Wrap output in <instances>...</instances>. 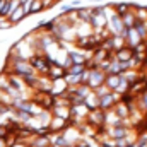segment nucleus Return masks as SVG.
<instances>
[{
	"label": "nucleus",
	"instance_id": "39448f33",
	"mask_svg": "<svg viewBox=\"0 0 147 147\" xmlns=\"http://www.w3.org/2000/svg\"><path fill=\"white\" fill-rule=\"evenodd\" d=\"M120 79H121V75L106 74V77H105V86H106L110 91H115V89H116V86H118V82H120Z\"/></svg>",
	"mask_w": 147,
	"mask_h": 147
},
{
	"label": "nucleus",
	"instance_id": "dca6fc26",
	"mask_svg": "<svg viewBox=\"0 0 147 147\" xmlns=\"http://www.w3.org/2000/svg\"><path fill=\"white\" fill-rule=\"evenodd\" d=\"M142 147H147V146H142Z\"/></svg>",
	"mask_w": 147,
	"mask_h": 147
},
{
	"label": "nucleus",
	"instance_id": "0eeeda50",
	"mask_svg": "<svg viewBox=\"0 0 147 147\" xmlns=\"http://www.w3.org/2000/svg\"><path fill=\"white\" fill-rule=\"evenodd\" d=\"M45 10V5L41 0H33L31 2V7H29V16H34V14H39Z\"/></svg>",
	"mask_w": 147,
	"mask_h": 147
},
{
	"label": "nucleus",
	"instance_id": "f8f14e48",
	"mask_svg": "<svg viewBox=\"0 0 147 147\" xmlns=\"http://www.w3.org/2000/svg\"><path fill=\"white\" fill-rule=\"evenodd\" d=\"M0 147H9L7 146V135H0Z\"/></svg>",
	"mask_w": 147,
	"mask_h": 147
},
{
	"label": "nucleus",
	"instance_id": "f3484780",
	"mask_svg": "<svg viewBox=\"0 0 147 147\" xmlns=\"http://www.w3.org/2000/svg\"><path fill=\"white\" fill-rule=\"evenodd\" d=\"M146 67H147V63H146Z\"/></svg>",
	"mask_w": 147,
	"mask_h": 147
},
{
	"label": "nucleus",
	"instance_id": "9b49d317",
	"mask_svg": "<svg viewBox=\"0 0 147 147\" xmlns=\"http://www.w3.org/2000/svg\"><path fill=\"white\" fill-rule=\"evenodd\" d=\"M80 5H82V0H72V3H70L72 9H79Z\"/></svg>",
	"mask_w": 147,
	"mask_h": 147
},
{
	"label": "nucleus",
	"instance_id": "20e7f679",
	"mask_svg": "<svg viewBox=\"0 0 147 147\" xmlns=\"http://www.w3.org/2000/svg\"><path fill=\"white\" fill-rule=\"evenodd\" d=\"M65 75V70L60 67V65H55V63H51L50 65V70L46 74V77L48 79H51V80H57V79H62Z\"/></svg>",
	"mask_w": 147,
	"mask_h": 147
},
{
	"label": "nucleus",
	"instance_id": "4468645a",
	"mask_svg": "<svg viewBox=\"0 0 147 147\" xmlns=\"http://www.w3.org/2000/svg\"><path fill=\"white\" fill-rule=\"evenodd\" d=\"M92 2H103V0H92Z\"/></svg>",
	"mask_w": 147,
	"mask_h": 147
},
{
	"label": "nucleus",
	"instance_id": "ddd939ff",
	"mask_svg": "<svg viewBox=\"0 0 147 147\" xmlns=\"http://www.w3.org/2000/svg\"><path fill=\"white\" fill-rule=\"evenodd\" d=\"M53 2H55V3H58V2H62V0H53Z\"/></svg>",
	"mask_w": 147,
	"mask_h": 147
},
{
	"label": "nucleus",
	"instance_id": "2eb2a0df",
	"mask_svg": "<svg viewBox=\"0 0 147 147\" xmlns=\"http://www.w3.org/2000/svg\"><path fill=\"white\" fill-rule=\"evenodd\" d=\"M2 43H3V39H0V45H2Z\"/></svg>",
	"mask_w": 147,
	"mask_h": 147
},
{
	"label": "nucleus",
	"instance_id": "9d476101",
	"mask_svg": "<svg viewBox=\"0 0 147 147\" xmlns=\"http://www.w3.org/2000/svg\"><path fill=\"white\" fill-rule=\"evenodd\" d=\"M9 28H12L10 21L5 19V17H0V29H9Z\"/></svg>",
	"mask_w": 147,
	"mask_h": 147
},
{
	"label": "nucleus",
	"instance_id": "f257e3e1",
	"mask_svg": "<svg viewBox=\"0 0 147 147\" xmlns=\"http://www.w3.org/2000/svg\"><path fill=\"white\" fill-rule=\"evenodd\" d=\"M105 77H106V74L103 72V70H99V69H89V79H87L86 86L91 91H94V89H98L99 86L105 84Z\"/></svg>",
	"mask_w": 147,
	"mask_h": 147
},
{
	"label": "nucleus",
	"instance_id": "7ed1b4c3",
	"mask_svg": "<svg viewBox=\"0 0 147 147\" xmlns=\"http://www.w3.org/2000/svg\"><path fill=\"white\" fill-rule=\"evenodd\" d=\"M67 125H69V121H67V120H62V118L51 116V121H50L48 128H50V132H53V134H58V132H62V130H63Z\"/></svg>",
	"mask_w": 147,
	"mask_h": 147
},
{
	"label": "nucleus",
	"instance_id": "423d86ee",
	"mask_svg": "<svg viewBox=\"0 0 147 147\" xmlns=\"http://www.w3.org/2000/svg\"><path fill=\"white\" fill-rule=\"evenodd\" d=\"M135 14H134V10H128L127 14H123L121 16V22H123V28L125 29H130V28H134V24H135Z\"/></svg>",
	"mask_w": 147,
	"mask_h": 147
},
{
	"label": "nucleus",
	"instance_id": "6e6552de",
	"mask_svg": "<svg viewBox=\"0 0 147 147\" xmlns=\"http://www.w3.org/2000/svg\"><path fill=\"white\" fill-rule=\"evenodd\" d=\"M86 69H87L86 65H72V63H70V67H69L65 72H67V74H72V75H80V74L84 72Z\"/></svg>",
	"mask_w": 147,
	"mask_h": 147
},
{
	"label": "nucleus",
	"instance_id": "f03ea898",
	"mask_svg": "<svg viewBox=\"0 0 147 147\" xmlns=\"http://www.w3.org/2000/svg\"><path fill=\"white\" fill-rule=\"evenodd\" d=\"M120 99H121V96H118L116 92L110 91L108 94H105V96H101V98L98 99V108L101 111H108V110H111Z\"/></svg>",
	"mask_w": 147,
	"mask_h": 147
},
{
	"label": "nucleus",
	"instance_id": "1a4fd4ad",
	"mask_svg": "<svg viewBox=\"0 0 147 147\" xmlns=\"http://www.w3.org/2000/svg\"><path fill=\"white\" fill-rule=\"evenodd\" d=\"M92 92H94V96H96V98H98V99H99V98H101V96H105V94H108V92H110V89H108V87H106V86H105V84H103V86H99V87H98V89H94V91H92Z\"/></svg>",
	"mask_w": 147,
	"mask_h": 147
}]
</instances>
